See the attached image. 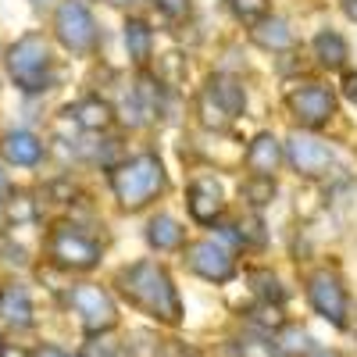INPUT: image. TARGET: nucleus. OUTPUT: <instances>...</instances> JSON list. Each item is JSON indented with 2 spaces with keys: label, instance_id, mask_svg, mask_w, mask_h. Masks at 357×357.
I'll use <instances>...</instances> for the list:
<instances>
[{
  "label": "nucleus",
  "instance_id": "nucleus-29",
  "mask_svg": "<svg viewBox=\"0 0 357 357\" xmlns=\"http://www.w3.org/2000/svg\"><path fill=\"white\" fill-rule=\"evenodd\" d=\"M154 4L161 8V15H168L172 22H183V18H190V0H154Z\"/></svg>",
  "mask_w": 357,
  "mask_h": 357
},
{
  "label": "nucleus",
  "instance_id": "nucleus-26",
  "mask_svg": "<svg viewBox=\"0 0 357 357\" xmlns=\"http://www.w3.org/2000/svg\"><path fill=\"white\" fill-rule=\"evenodd\" d=\"M240 357H279V347L275 343H268V340H240Z\"/></svg>",
  "mask_w": 357,
  "mask_h": 357
},
{
  "label": "nucleus",
  "instance_id": "nucleus-9",
  "mask_svg": "<svg viewBox=\"0 0 357 357\" xmlns=\"http://www.w3.org/2000/svg\"><path fill=\"white\" fill-rule=\"evenodd\" d=\"M289 111L301 118L307 129H318V126H325L336 114V100H333V93L325 86L304 82V86L289 89Z\"/></svg>",
  "mask_w": 357,
  "mask_h": 357
},
{
  "label": "nucleus",
  "instance_id": "nucleus-24",
  "mask_svg": "<svg viewBox=\"0 0 357 357\" xmlns=\"http://www.w3.org/2000/svg\"><path fill=\"white\" fill-rule=\"evenodd\" d=\"M250 279H254V282H261V286H257V293L264 296V304H282V301H286V289L279 286V279H275L272 272H254Z\"/></svg>",
  "mask_w": 357,
  "mask_h": 357
},
{
  "label": "nucleus",
  "instance_id": "nucleus-20",
  "mask_svg": "<svg viewBox=\"0 0 357 357\" xmlns=\"http://www.w3.org/2000/svg\"><path fill=\"white\" fill-rule=\"evenodd\" d=\"M314 54H318V61H321L325 68H343V61H347V43H343V36H336V33H318Z\"/></svg>",
  "mask_w": 357,
  "mask_h": 357
},
{
  "label": "nucleus",
  "instance_id": "nucleus-31",
  "mask_svg": "<svg viewBox=\"0 0 357 357\" xmlns=\"http://www.w3.org/2000/svg\"><path fill=\"white\" fill-rule=\"evenodd\" d=\"M343 93H347L350 104L357 107V72H343Z\"/></svg>",
  "mask_w": 357,
  "mask_h": 357
},
{
  "label": "nucleus",
  "instance_id": "nucleus-14",
  "mask_svg": "<svg viewBox=\"0 0 357 357\" xmlns=\"http://www.w3.org/2000/svg\"><path fill=\"white\" fill-rule=\"evenodd\" d=\"M0 318H4L11 329H29L33 325V301L22 286H8L0 293Z\"/></svg>",
  "mask_w": 357,
  "mask_h": 357
},
{
  "label": "nucleus",
  "instance_id": "nucleus-38",
  "mask_svg": "<svg viewBox=\"0 0 357 357\" xmlns=\"http://www.w3.org/2000/svg\"><path fill=\"white\" fill-rule=\"evenodd\" d=\"M107 4H132V0H107Z\"/></svg>",
  "mask_w": 357,
  "mask_h": 357
},
{
  "label": "nucleus",
  "instance_id": "nucleus-25",
  "mask_svg": "<svg viewBox=\"0 0 357 357\" xmlns=\"http://www.w3.org/2000/svg\"><path fill=\"white\" fill-rule=\"evenodd\" d=\"M229 8L236 11V18H243V22H257V18H264V11H268V0H229Z\"/></svg>",
  "mask_w": 357,
  "mask_h": 357
},
{
  "label": "nucleus",
  "instance_id": "nucleus-22",
  "mask_svg": "<svg viewBox=\"0 0 357 357\" xmlns=\"http://www.w3.org/2000/svg\"><path fill=\"white\" fill-rule=\"evenodd\" d=\"M275 347H279V354H293V357H301V354L311 347V336L301 329V325H282L279 336H275Z\"/></svg>",
  "mask_w": 357,
  "mask_h": 357
},
{
  "label": "nucleus",
  "instance_id": "nucleus-37",
  "mask_svg": "<svg viewBox=\"0 0 357 357\" xmlns=\"http://www.w3.org/2000/svg\"><path fill=\"white\" fill-rule=\"evenodd\" d=\"M311 357H340V354H333V350H318V354H311Z\"/></svg>",
  "mask_w": 357,
  "mask_h": 357
},
{
  "label": "nucleus",
  "instance_id": "nucleus-39",
  "mask_svg": "<svg viewBox=\"0 0 357 357\" xmlns=\"http://www.w3.org/2000/svg\"><path fill=\"white\" fill-rule=\"evenodd\" d=\"M33 4H47V0H33Z\"/></svg>",
  "mask_w": 357,
  "mask_h": 357
},
{
  "label": "nucleus",
  "instance_id": "nucleus-19",
  "mask_svg": "<svg viewBox=\"0 0 357 357\" xmlns=\"http://www.w3.org/2000/svg\"><path fill=\"white\" fill-rule=\"evenodd\" d=\"M197 114H200V122H204L207 129H225L232 118H236V114L211 93V89H200V97H197Z\"/></svg>",
  "mask_w": 357,
  "mask_h": 357
},
{
  "label": "nucleus",
  "instance_id": "nucleus-7",
  "mask_svg": "<svg viewBox=\"0 0 357 357\" xmlns=\"http://www.w3.org/2000/svg\"><path fill=\"white\" fill-rule=\"evenodd\" d=\"M307 296H311V307L325 321H333L336 329H343V325H347V289H343V282H340L336 272H329V268L314 272L307 279Z\"/></svg>",
  "mask_w": 357,
  "mask_h": 357
},
{
  "label": "nucleus",
  "instance_id": "nucleus-16",
  "mask_svg": "<svg viewBox=\"0 0 357 357\" xmlns=\"http://www.w3.org/2000/svg\"><path fill=\"white\" fill-rule=\"evenodd\" d=\"M72 118H75V126H82V129H89V132H100V129L111 126L114 111H111V104L100 100V97H86V100H79V104L72 107Z\"/></svg>",
  "mask_w": 357,
  "mask_h": 357
},
{
  "label": "nucleus",
  "instance_id": "nucleus-12",
  "mask_svg": "<svg viewBox=\"0 0 357 357\" xmlns=\"http://www.w3.org/2000/svg\"><path fill=\"white\" fill-rule=\"evenodd\" d=\"M279 161H282V146H279V139H275L272 132H261V136L247 146V168H250L254 175H272V172L279 168Z\"/></svg>",
  "mask_w": 357,
  "mask_h": 357
},
{
  "label": "nucleus",
  "instance_id": "nucleus-27",
  "mask_svg": "<svg viewBox=\"0 0 357 357\" xmlns=\"http://www.w3.org/2000/svg\"><path fill=\"white\" fill-rule=\"evenodd\" d=\"M254 325H257V329H282V314H279V304H261L257 311H254Z\"/></svg>",
  "mask_w": 357,
  "mask_h": 357
},
{
  "label": "nucleus",
  "instance_id": "nucleus-2",
  "mask_svg": "<svg viewBox=\"0 0 357 357\" xmlns=\"http://www.w3.org/2000/svg\"><path fill=\"white\" fill-rule=\"evenodd\" d=\"M111 190H114V197H118V204H122V207L139 211V207H146L165 190V165L154 154L132 158V161L118 165L111 172Z\"/></svg>",
  "mask_w": 357,
  "mask_h": 357
},
{
  "label": "nucleus",
  "instance_id": "nucleus-33",
  "mask_svg": "<svg viewBox=\"0 0 357 357\" xmlns=\"http://www.w3.org/2000/svg\"><path fill=\"white\" fill-rule=\"evenodd\" d=\"M0 357H25L18 347H11V343H0Z\"/></svg>",
  "mask_w": 357,
  "mask_h": 357
},
{
  "label": "nucleus",
  "instance_id": "nucleus-17",
  "mask_svg": "<svg viewBox=\"0 0 357 357\" xmlns=\"http://www.w3.org/2000/svg\"><path fill=\"white\" fill-rule=\"evenodd\" d=\"M183 240H186V232L178 229V222L175 218H168V215H161V218H154L151 222V229H146V243H151L154 250H178L183 247Z\"/></svg>",
  "mask_w": 357,
  "mask_h": 357
},
{
  "label": "nucleus",
  "instance_id": "nucleus-28",
  "mask_svg": "<svg viewBox=\"0 0 357 357\" xmlns=\"http://www.w3.org/2000/svg\"><path fill=\"white\" fill-rule=\"evenodd\" d=\"M236 240H243V243H250V247H261L264 243V232H261V222L257 218H240L236 222Z\"/></svg>",
  "mask_w": 357,
  "mask_h": 357
},
{
  "label": "nucleus",
  "instance_id": "nucleus-36",
  "mask_svg": "<svg viewBox=\"0 0 357 357\" xmlns=\"http://www.w3.org/2000/svg\"><path fill=\"white\" fill-rule=\"evenodd\" d=\"M0 193H8V175L0 172Z\"/></svg>",
  "mask_w": 357,
  "mask_h": 357
},
{
  "label": "nucleus",
  "instance_id": "nucleus-35",
  "mask_svg": "<svg viewBox=\"0 0 357 357\" xmlns=\"http://www.w3.org/2000/svg\"><path fill=\"white\" fill-rule=\"evenodd\" d=\"M4 225H8V215H4V200H0V232H4Z\"/></svg>",
  "mask_w": 357,
  "mask_h": 357
},
{
  "label": "nucleus",
  "instance_id": "nucleus-15",
  "mask_svg": "<svg viewBox=\"0 0 357 357\" xmlns=\"http://www.w3.org/2000/svg\"><path fill=\"white\" fill-rule=\"evenodd\" d=\"M250 40L264 50H289L293 47V33L282 18H257L250 29Z\"/></svg>",
  "mask_w": 357,
  "mask_h": 357
},
{
  "label": "nucleus",
  "instance_id": "nucleus-4",
  "mask_svg": "<svg viewBox=\"0 0 357 357\" xmlns=\"http://www.w3.org/2000/svg\"><path fill=\"white\" fill-rule=\"evenodd\" d=\"M65 301H68V307L79 314V321H82L86 333H111L114 325H118L114 296H111L107 289H100V286H89V282L72 286Z\"/></svg>",
  "mask_w": 357,
  "mask_h": 357
},
{
  "label": "nucleus",
  "instance_id": "nucleus-8",
  "mask_svg": "<svg viewBox=\"0 0 357 357\" xmlns=\"http://www.w3.org/2000/svg\"><path fill=\"white\" fill-rule=\"evenodd\" d=\"M286 154H289V165L304 178H321V175H329L333 165H336L329 146H325L321 139H314V136H307V132H293L289 143H286Z\"/></svg>",
  "mask_w": 357,
  "mask_h": 357
},
{
  "label": "nucleus",
  "instance_id": "nucleus-6",
  "mask_svg": "<svg viewBox=\"0 0 357 357\" xmlns=\"http://www.w3.org/2000/svg\"><path fill=\"white\" fill-rule=\"evenodd\" d=\"M54 29H57V40H61L72 54H89L97 47V22L89 15V8L82 0H65L54 15Z\"/></svg>",
  "mask_w": 357,
  "mask_h": 357
},
{
  "label": "nucleus",
  "instance_id": "nucleus-18",
  "mask_svg": "<svg viewBox=\"0 0 357 357\" xmlns=\"http://www.w3.org/2000/svg\"><path fill=\"white\" fill-rule=\"evenodd\" d=\"M126 47H129V57L136 65H146L151 61V50H154V33L151 25L139 22V18H129L126 22Z\"/></svg>",
  "mask_w": 357,
  "mask_h": 357
},
{
  "label": "nucleus",
  "instance_id": "nucleus-5",
  "mask_svg": "<svg viewBox=\"0 0 357 357\" xmlns=\"http://www.w3.org/2000/svg\"><path fill=\"white\" fill-rule=\"evenodd\" d=\"M54 264L68 268V272H89V268H97L100 261V243L89 240L86 232L72 229V225H57L50 232V243H47Z\"/></svg>",
  "mask_w": 357,
  "mask_h": 357
},
{
  "label": "nucleus",
  "instance_id": "nucleus-21",
  "mask_svg": "<svg viewBox=\"0 0 357 357\" xmlns=\"http://www.w3.org/2000/svg\"><path fill=\"white\" fill-rule=\"evenodd\" d=\"M243 200H250V207H264L275 200V178L272 175H250L243 183Z\"/></svg>",
  "mask_w": 357,
  "mask_h": 357
},
{
  "label": "nucleus",
  "instance_id": "nucleus-1",
  "mask_svg": "<svg viewBox=\"0 0 357 357\" xmlns=\"http://www.w3.org/2000/svg\"><path fill=\"white\" fill-rule=\"evenodd\" d=\"M118 289L126 293V301L132 307H139L143 314H151L154 321H165V325H178L183 321V301L172 286V275L165 272L161 264L154 261H136L129 268L118 272Z\"/></svg>",
  "mask_w": 357,
  "mask_h": 357
},
{
  "label": "nucleus",
  "instance_id": "nucleus-23",
  "mask_svg": "<svg viewBox=\"0 0 357 357\" xmlns=\"http://www.w3.org/2000/svg\"><path fill=\"white\" fill-rule=\"evenodd\" d=\"M4 215H8V222H15V225L33 222V218H36V200L29 197V193H18V197H11V200L4 204Z\"/></svg>",
  "mask_w": 357,
  "mask_h": 357
},
{
  "label": "nucleus",
  "instance_id": "nucleus-32",
  "mask_svg": "<svg viewBox=\"0 0 357 357\" xmlns=\"http://www.w3.org/2000/svg\"><path fill=\"white\" fill-rule=\"evenodd\" d=\"M33 357H72V354H65V350H57V347H40Z\"/></svg>",
  "mask_w": 357,
  "mask_h": 357
},
{
  "label": "nucleus",
  "instance_id": "nucleus-30",
  "mask_svg": "<svg viewBox=\"0 0 357 357\" xmlns=\"http://www.w3.org/2000/svg\"><path fill=\"white\" fill-rule=\"evenodd\" d=\"M86 357H114V343H104V340H93L86 347Z\"/></svg>",
  "mask_w": 357,
  "mask_h": 357
},
{
  "label": "nucleus",
  "instance_id": "nucleus-11",
  "mask_svg": "<svg viewBox=\"0 0 357 357\" xmlns=\"http://www.w3.org/2000/svg\"><path fill=\"white\" fill-rule=\"evenodd\" d=\"M186 207H190V215L200 222V225H211L218 215H222V207H225V193H222V183L211 175H200L190 183L186 190Z\"/></svg>",
  "mask_w": 357,
  "mask_h": 357
},
{
  "label": "nucleus",
  "instance_id": "nucleus-34",
  "mask_svg": "<svg viewBox=\"0 0 357 357\" xmlns=\"http://www.w3.org/2000/svg\"><path fill=\"white\" fill-rule=\"evenodd\" d=\"M343 8H347V15L357 22V0H343Z\"/></svg>",
  "mask_w": 357,
  "mask_h": 357
},
{
  "label": "nucleus",
  "instance_id": "nucleus-3",
  "mask_svg": "<svg viewBox=\"0 0 357 357\" xmlns=\"http://www.w3.org/2000/svg\"><path fill=\"white\" fill-rule=\"evenodd\" d=\"M54 61H50V47L40 33H29L8 50V75L22 93H43L50 89L54 79Z\"/></svg>",
  "mask_w": 357,
  "mask_h": 357
},
{
  "label": "nucleus",
  "instance_id": "nucleus-13",
  "mask_svg": "<svg viewBox=\"0 0 357 357\" xmlns=\"http://www.w3.org/2000/svg\"><path fill=\"white\" fill-rule=\"evenodd\" d=\"M0 151H4V158L11 161V165H40L43 161V143L33 136V132H8L4 136V143H0Z\"/></svg>",
  "mask_w": 357,
  "mask_h": 357
},
{
  "label": "nucleus",
  "instance_id": "nucleus-10",
  "mask_svg": "<svg viewBox=\"0 0 357 357\" xmlns=\"http://www.w3.org/2000/svg\"><path fill=\"white\" fill-rule=\"evenodd\" d=\"M186 264L193 268V272L207 282H225L232 279L236 272V257L229 247H222L218 240H204V243H193L186 250Z\"/></svg>",
  "mask_w": 357,
  "mask_h": 357
}]
</instances>
